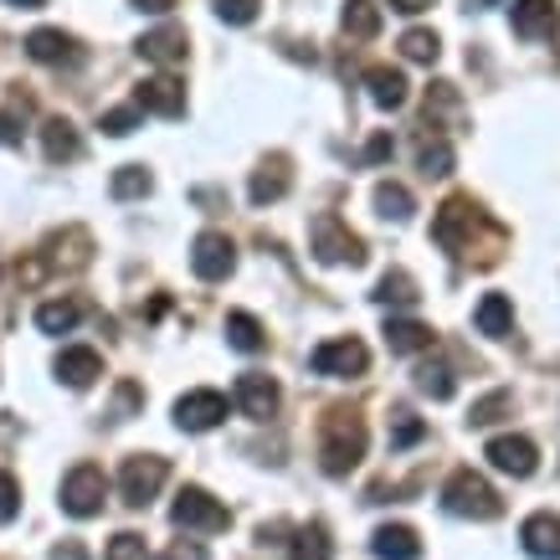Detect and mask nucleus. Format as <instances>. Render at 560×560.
I'll return each instance as SVG.
<instances>
[{
	"mask_svg": "<svg viewBox=\"0 0 560 560\" xmlns=\"http://www.w3.org/2000/svg\"><path fill=\"white\" fill-rule=\"evenodd\" d=\"M103 499H108V478H103L98 463H78V468L62 478V510H68L72 520L103 514Z\"/></svg>",
	"mask_w": 560,
	"mask_h": 560,
	"instance_id": "423d86ee",
	"label": "nucleus"
},
{
	"mask_svg": "<svg viewBox=\"0 0 560 560\" xmlns=\"http://www.w3.org/2000/svg\"><path fill=\"white\" fill-rule=\"evenodd\" d=\"M98 375H103V360H98V350H88V345H72V350L57 355V381H62V386L88 390Z\"/></svg>",
	"mask_w": 560,
	"mask_h": 560,
	"instance_id": "dca6fc26",
	"label": "nucleus"
},
{
	"mask_svg": "<svg viewBox=\"0 0 560 560\" xmlns=\"http://www.w3.org/2000/svg\"><path fill=\"white\" fill-rule=\"evenodd\" d=\"M453 386H458V381H453V365H447V360H422V365H417V390H422V396L447 401Z\"/></svg>",
	"mask_w": 560,
	"mask_h": 560,
	"instance_id": "c756f323",
	"label": "nucleus"
},
{
	"mask_svg": "<svg viewBox=\"0 0 560 560\" xmlns=\"http://www.w3.org/2000/svg\"><path fill=\"white\" fill-rule=\"evenodd\" d=\"M432 242L447 247L453 257H463V262L493 268L504 257V247H510V232L483 206H474V196H447L438 206V217H432Z\"/></svg>",
	"mask_w": 560,
	"mask_h": 560,
	"instance_id": "f257e3e1",
	"label": "nucleus"
},
{
	"mask_svg": "<svg viewBox=\"0 0 560 560\" xmlns=\"http://www.w3.org/2000/svg\"><path fill=\"white\" fill-rule=\"evenodd\" d=\"M21 514V489H16V478L0 468V525H11Z\"/></svg>",
	"mask_w": 560,
	"mask_h": 560,
	"instance_id": "ea45409f",
	"label": "nucleus"
},
{
	"mask_svg": "<svg viewBox=\"0 0 560 560\" xmlns=\"http://www.w3.org/2000/svg\"><path fill=\"white\" fill-rule=\"evenodd\" d=\"M88 262H93V237H88V226H62V232H51V237L42 242V253H32L21 262V283L36 289V283L51 278V272H83Z\"/></svg>",
	"mask_w": 560,
	"mask_h": 560,
	"instance_id": "f03ea898",
	"label": "nucleus"
},
{
	"mask_svg": "<svg viewBox=\"0 0 560 560\" xmlns=\"http://www.w3.org/2000/svg\"><path fill=\"white\" fill-rule=\"evenodd\" d=\"M474 324H478V335H489V340H504V335L514 329V304L504 299V293H483V304H478Z\"/></svg>",
	"mask_w": 560,
	"mask_h": 560,
	"instance_id": "5701e85b",
	"label": "nucleus"
},
{
	"mask_svg": "<svg viewBox=\"0 0 560 560\" xmlns=\"http://www.w3.org/2000/svg\"><path fill=\"white\" fill-rule=\"evenodd\" d=\"M5 5H16V11H42L47 0H5Z\"/></svg>",
	"mask_w": 560,
	"mask_h": 560,
	"instance_id": "8fccbe9b",
	"label": "nucleus"
},
{
	"mask_svg": "<svg viewBox=\"0 0 560 560\" xmlns=\"http://www.w3.org/2000/svg\"><path fill=\"white\" fill-rule=\"evenodd\" d=\"M0 144H21V119L16 114H0Z\"/></svg>",
	"mask_w": 560,
	"mask_h": 560,
	"instance_id": "49530a36",
	"label": "nucleus"
},
{
	"mask_svg": "<svg viewBox=\"0 0 560 560\" xmlns=\"http://www.w3.org/2000/svg\"><path fill=\"white\" fill-rule=\"evenodd\" d=\"M510 407H514L510 390H489L483 401H474V407H468V422H474V427H493Z\"/></svg>",
	"mask_w": 560,
	"mask_h": 560,
	"instance_id": "c9c22d12",
	"label": "nucleus"
},
{
	"mask_svg": "<svg viewBox=\"0 0 560 560\" xmlns=\"http://www.w3.org/2000/svg\"><path fill=\"white\" fill-rule=\"evenodd\" d=\"M42 150H47L51 165H68V160L83 154V139H78V129L68 119H47L42 124Z\"/></svg>",
	"mask_w": 560,
	"mask_h": 560,
	"instance_id": "412c9836",
	"label": "nucleus"
},
{
	"mask_svg": "<svg viewBox=\"0 0 560 560\" xmlns=\"http://www.w3.org/2000/svg\"><path fill=\"white\" fill-rule=\"evenodd\" d=\"M432 329L427 324H417V319H390L386 324V350L390 355H417V350H432Z\"/></svg>",
	"mask_w": 560,
	"mask_h": 560,
	"instance_id": "b1692460",
	"label": "nucleus"
},
{
	"mask_svg": "<svg viewBox=\"0 0 560 560\" xmlns=\"http://www.w3.org/2000/svg\"><path fill=\"white\" fill-rule=\"evenodd\" d=\"M139 401H144V390H139L135 381H124V386H119V407H114V422H124V417H129Z\"/></svg>",
	"mask_w": 560,
	"mask_h": 560,
	"instance_id": "79ce46f5",
	"label": "nucleus"
},
{
	"mask_svg": "<svg viewBox=\"0 0 560 560\" xmlns=\"http://www.w3.org/2000/svg\"><path fill=\"white\" fill-rule=\"evenodd\" d=\"M314 257H319V262H350V268H360V262H365V242H360L335 211H324V217L314 221Z\"/></svg>",
	"mask_w": 560,
	"mask_h": 560,
	"instance_id": "6e6552de",
	"label": "nucleus"
},
{
	"mask_svg": "<svg viewBox=\"0 0 560 560\" xmlns=\"http://www.w3.org/2000/svg\"><path fill=\"white\" fill-rule=\"evenodd\" d=\"M226 422V396L221 390H186L180 401H175V427L180 432H211V427Z\"/></svg>",
	"mask_w": 560,
	"mask_h": 560,
	"instance_id": "9d476101",
	"label": "nucleus"
},
{
	"mask_svg": "<svg viewBox=\"0 0 560 560\" xmlns=\"http://www.w3.org/2000/svg\"><path fill=\"white\" fill-rule=\"evenodd\" d=\"M289 160H283V154H272L268 165H262V171L253 175V206H272V201H283V196H289Z\"/></svg>",
	"mask_w": 560,
	"mask_h": 560,
	"instance_id": "4be33fe9",
	"label": "nucleus"
},
{
	"mask_svg": "<svg viewBox=\"0 0 560 560\" xmlns=\"http://www.w3.org/2000/svg\"><path fill=\"white\" fill-rule=\"evenodd\" d=\"M139 57H150L160 68H175L186 62V32L180 26H160V32H144L139 36Z\"/></svg>",
	"mask_w": 560,
	"mask_h": 560,
	"instance_id": "6ab92c4d",
	"label": "nucleus"
},
{
	"mask_svg": "<svg viewBox=\"0 0 560 560\" xmlns=\"http://www.w3.org/2000/svg\"><path fill=\"white\" fill-rule=\"evenodd\" d=\"M139 114H144L139 103H129V108H108V114H103V135H114V139L135 135V129H139Z\"/></svg>",
	"mask_w": 560,
	"mask_h": 560,
	"instance_id": "4c0bfd02",
	"label": "nucleus"
},
{
	"mask_svg": "<svg viewBox=\"0 0 560 560\" xmlns=\"http://www.w3.org/2000/svg\"><path fill=\"white\" fill-rule=\"evenodd\" d=\"M390 154H396L390 135H371V144H365V165H386Z\"/></svg>",
	"mask_w": 560,
	"mask_h": 560,
	"instance_id": "37998d69",
	"label": "nucleus"
},
{
	"mask_svg": "<svg viewBox=\"0 0 560 560\" xmlns=\"http://www.w3.org/2000/svg\"><path fill=\"white\" fill-rule=\"evenodd\" d=\"M108 560H144V540H139L135 529H124L108 540Z\"/></svg>",
	"mask_w": 560,
	"mask_h": 560,
	"instance_id": "a19ab883",
	"label": "nucleus"
},
{
	"mask_svg": "<svg viewBox=\"0 0 560 560\" xmlns=\"http://www.w3.org/2000/svg\"><path fill=\"white\" fill-rule=\"evenodd\" d=\"M314 375H335V381H350V375H365L371 365V350L355 340V335H345V340H324L314 355H308Z\"/></svg>",
	"mask_w": 560,
	"mask_h": 560,
	"instance_id": "1a4fd4ad",
	"label": "nucleus"
},
{
	"mask_svg": "<svg viewBox=\"0 0 560 560\" xmlns=\"http://www.w3.org/2000/svg\"><path fill=\"white\" fill-rule=\"evenodd\" d=\"M417 165H422V175H453L447 139H422V144H417Z\"/></svg>",
	"mask_w": 560,
	"mask_h": 560,
	"instance_id": "f704fd0d",
	"label": "nucleus"
},
{
	"mask_svg": "<svg viewBox=\"0 0 560 560\" xmlns=\"http://www.w3.org/2000/svg\"><path fill=\"white\" fill-rule=\"evenodd\" d=\"M51 560H88V550L78 540H62L57 550H51Z\"/></svg>",
	"mask_w": 560,
	"mask_h": 560,
	"instance_id": "de8ad7c7",
	"label": "nucleus"
},
{
	"mask_svg": "<svg viewBox=\"0 0 560 560\" xmlns=\"http://www.w3.org/2000/svg\"><path fill=\"white\" fill-rule=\"evenodd\" d=\"M556 0H514V36H525V42H540V36L556 32Z\"/></svg>",
	"mask_w": 560,
	"mask_h": 560,
	"instance_id": "f3484780",
	"label": "nucleus"
},
{
	"mask_svg": "<svg viewBox=\"0 0 560 560\" xmlns=\"http://www.w3.org/2000/svg\"><path fill=\"white\" fill-rule=\"evenodd\" d=\"M26 57L32 62H47V68H78L83 62V47H78V36L57 32V26H36L26 36Z\"/></svg>",
	"mask_w": 560,
	"mask_h": 560,
	"instance_id": "f8f14e48",
	"label": "nucleus"
},
{
	"mask_svg": "<svg viewBox=\"0 0 560 560\" xmlns=\"http://www.w3.org/2000/svg\"><path fill=\"white\" fill-rule=\"evenodd\" d=\"M289 556L293 560H335V540H329V529L314 520V525H299V529H293Z\"/></svg>",
	"mask_w": 560,
	"mask_h": 560,
	"instance_id": "393cba45",
	"label": "nucleus"
},
{
	"mask_svg": "<svg viewBox=\"0 0 560 560\" xmlns=\"http://www.w3.org/2000/svg\"><path fill=\"white\" fill-rule=\"evenodd\" d=\"M108 190H114V201H139V196H150L154 180L144 165H119L114 171V180H108Z\"/></svg>",
	"mask_w": 560,
	"mask_h": 560,
	"instance_id": "2f4dec72",
	"label": "nucleus"
},
{
	"mask_svg": "<svg viewBox=\"0 0 560 560\" xmlns=\"http://www.w3.org/2000/svg\"><path fill=\"white\" fill-rule=\"evenodd\" d=\"M365 83H371L375 108H401V103H407V78H401L396 68H371L365 72Z\"/></svg>",
	"mask_w": 560,
	"mask_h": 560,
	"instance_id": "cd10ccee",
	"label": "nucleus"
},
{
	"mask_svg": "<svg viewBox=\"0 0 560 560\" xmlns=\"http://www.w3.org/2000/svg\"><path fill=\"white\" fill-rule=\"evenodd\" d=\"M340 21H345V32H350V36L371 42V36L381 32V5H375V0H345Z\"/></svg>",
	"mask_w": 560,
	"mask_h": 560,
	"instance_id": "c85d7f7f",
	"label": "nucleus"
},
{
	"mask_svg": "<svg viewBox=\"0 0 560 560\" xmlns=\"http://www.w3.org/2000/svg\"><path fill=\"white\" fill-rule=\"evenodd\" d=\"M190 268H196V278H206V283H221L226 272L237 268V247H232V237H226V232H201L196 247H190Z\"/></svg>",
	"mask_w": 560,
	"mask_h": 560,
	"instance_id": "9b49d317",
	"label": "nucleus"
},
{
	"mask_svg": "<svg viewBox=\"0 0 560 560\" xmlns=\"http://www.w3.org/2000/svg\"><path fill=\"white\" fill-rule=\"evenodd\" d=\"M520 540L535 560H560V514H529Z\"/></svg>",
	"mask_w": 560,
	"mask_h": 560,
	"instance_id": "a211bd4d",
	"label": "nucleus"
},
{
	"mask_svg": "<svg viewBox=\"0 0 560 560\" xmlns=\"http://www.w3.org/2000/svg\"><path fill=\"white\" fill-rule=\"evenodd\" d=\"M438 51H442L438 32H422V26H417V32L401 36V57H407V62H422V68H432V62H438Z\"/></svg>",
	"mask_w": 560,
	"mask_h": 560,
	"instance_id": "473e14b6",
	"label": "nucleus"
},
{
	"mask_svg": "<svg viewBox=\"0 0 560 560\" xmlns=\"http://www.w3.org/2000/svg\"><path fill=\"white\" fill-rule=\"evenodd\" d=\"M319 458H324V474L345 478L365 458V422H360L350 407H329L319 422Z\"/></svg>",
	"mask_w": 560,
	"mask_h": 560,
	"instance_id": "7ed1b4c3",
	"label": "nucleus"
},
{
	"mask_svg": "<svg viewBox=\"0 0 560 560\" xmlns=\"http://www.w3.org/2000/svg\"><path fill=\"white\" fill-rule=\"evenodd\" d=\"M483 458H489L499 474H510V478H529L535 468H540V453H535V442L520 438V432H504V438H493Z\"/></svg>",
	"mask_w": 560,
	"mask_h": 560,
	"instance_id": "ddd939ff",
	"label": "nucleus"
},
{
	"mask_svg": "<svg viewBox=\"0 0 560 560\" xmlns=\"http://www.w3.org/2000/svg\"><path fill=\"white\" fill-rule=\"evenodd\" d=\"M390 11H401V16H422V11H432L438 0H386Z\"/></svg>",
	"mask_w": 560,
	"mask_h": 560,
	"instance_id": "a18cd8bd",
	"label": "nucleus"
},
{
	"mask_svg": "<svg viewBox=\"0 0 560 560\" xmlns=\"http://www.w3.org/2000/svg\"><path fill=\"white\" fill-rule=\"evenodd\" d=\"M422 299L417 293V283H411V272H401V268H390L381 283H375V304H396V308H411Z\"/></svg>",
	"mask_w": 560,
	"mask_h": 560,
	"instance_id": "7c9ffc66",
	"label": "nucleus"
},
{
	"mask_svg": "<svg viewBox=\"0 0 560 560\" xmlns=\"http://www.w3.org/2000/svg\"><path fill=\"white\" fill-rule=\"evenodd\" d=\"M427 438V422H417L407 407L396 411V422H390V453H407L411 442H422Z\"/></svg>",
	"mask_w": 560,
	"mask_h": 560,
	"instance_id": "e433bc0d",
	"label": "nucleus"
},
{
	"mask_svg": "<svg viewBox=\"0 0 560 560\" xmlns=\"http://www.w3.org/2000/svg\"><path fill=\"white\" fill-rule=\"evenodd\" d=\"M171 520H175L180 529H201V535H217V529L232 525V510H226V504H217V499H211L206 489H196V483H190V489L175 493Z\"/></svg>",
	"mask_w": 560,
	"mask_h": 560,
	"instance_id": "0eeeda50",
	"label": "nucleus"
},
{
	"mask_svg": "<svg viewBox=\"0 0 560 560\" xmlns=\"http://www.w3.org/2000/svg\"><path fill=\"white\" fill-rule=\"evenodd\" d=\"M442 504H447V514H463V520H499V514H504V499H499L489 478H478L474 468H458V474L447 478Z\"/></svg>",
	"mask_w": 560,
	"mask_h": 560,
	"instance_id": "20e7f679",
	"label": "nucleus"
},
{
	"mask_svg": "<svg viewBox=\"0 0 560 560\" xmlns=\"http://www.w3.org/2000/svg\"><path fill=\"white\" fill-rule=\"evenodd\" d=\"M375 206H381V217L386 221H407L411 217V190L386 180V186H375Z\"/></svg>",
	"mask_w": 560,
	"mask_h": 560,
	"instance_id": "72a5a7b5",
	"label": "nucleus"
},
{
	"mask_svg": "<svg viewBox=\"0 0 560 560\" xmlns=\"http://www.w3.org/2000/svg\"><path fill=\"white\" fill-rule=\"evenodd\" d=\"M232 401H237V407L247 411L253 422H268L272 411H278V401H283V396H278V381H272V375L247 371V375L237 381V390H232Z\"/></svg>",
	"mask_w": 560,
	"mask_h": 560,
	"instance_id": "2eb2a0df",
	"label": "nucleus"
},
{
	"mask_svg": "<svg viewBox=\"0 0 560 560\" xmlns=\"http://www.w3.org/2000/svg\"><path fill=\"white\" fill-rule=\"evenodd\" d=\"M175 5H180V0H135V11H150V16H165Z\"/></svg>",
	"mask_w": 560,
	"mask_h": 560,
	"instance_id": "09e8293b",
	"label": "nucleus"
},
{
	"mask_svg": "<svg viewBox=\"0 0 560 560\" xmlns=\"http://www.w3.org/2000/svg\"><path fill=\"white\" fill-rule=\"evenodd\" d=\"M160 560H206V550H201V545H196V540H175V545H171V550H165V556H160Z\"/></svg>",
	"mask_w": 560,
	"mask_h": 560,
	"instance_id": "c03bdc74",
	"label": "nucleus"
},
{
	"mask_svg": "<svg viewBox=\"0 0 560 560\" xmlns=\"http://www.w3.org/2000/svg\"><path fill=\"white\" fill-rule=\"evenodd\" d=\"M257 5L262 0H217V16L226 26H247V21H257Z\"/></svg>",
	"mask_w": 560,
	"mask_h": 560,
	"instance_id": "58836bf2",
	"label": "nucleus"
},
{
	"mask_svg": "<svg viewBox=\"0 0 560 560\" xmlns=\"http://www.w3.org/2000/svg\"><path fill=\"white\" fill-rule=\"evenodd\" d=\"M371 550L381 560H417L422 556V540H417V529L411 525H381L371 535Z\"/></svg>",
	"mask_w": 560,
	"mask_h": 560,
	"instance_id": "aec40b11",
	"label": "nucleus"
},
{
	"mask_svg": "<svg viewBox=\"0 0 560 560\" xmlns=\"http://www.w3.org/2000/svg\"><path fill=\"white\" fill-rule=\"evenodd\" d=\"M83 314L88 308L78 304V299H51V304L36 308V329H42V335H68V329H78Z\"/></svg>",
	"mask_w": 560,
	"mask_h": 560,
	"instance_id": "a878e982",
	"label": "nucleus"
},
{
	"mask_svg": "<svg viewBox=\"0 0 560 560\" xmlns=\"http://www.w3.org/2000/svg\"><path fill=\"white\" fill-rule=\"evenodd\" d=\"M135 103L144 108V114H160V119H180L186 114V83L180 78H144V83L135 88Z\"/></svg>",
	"mask_w": 560,
	"mask_h": 560,
	"instance_id": "4468645a",
	"label": "nucleus"
},
{
	"mask_svg": "<svg viewBox=\"0 0 560 560\" xmlns=\"http://www.w3.org/2000/svg\"><path fill=\"white\" fill-rule=\"evenodd\" d=\"M226 340H232V350H242V355H257V350H268V329L253 319V314H226Z\"/></svg>",
	"mask_w": 560,
	"mask_h": 560,
	"instance_id": "bb28decb",
	"label": "nucleus"
},
{
	"mask_svg": "<svg viewBox=\"0 0 560 560\" xmlns=\"http://www.w3.org/2000/svg\"><path fill=\"white\" fill-rule=\"evenodd\" d=\"M165 478H171V463L154 458V453H135V458H124L119 468V493L129 510H144L154 493L165 489Z\"/></svg>",
	"mask_w": 560,
	"mask_h": 560,
	"instance_id": "39448f33",
	"label": "nucleus"
}]
</instances>
